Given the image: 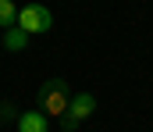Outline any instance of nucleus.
Masks as SVG:
<instances>
[{
    "instance_id": "nucleus-1",
    "label": "nucleus",
    "mask_w": 153,
    "mask_h": 132,
    "mask_svg": "<svg viewBox=\"0 0 153 132\" xmlns=\"http://www.w3.org/2000/svg\"><path fill=\"white\" fill-rule=\"evenodd\" d=\"M39 100H43V111L53 114V118H64V114H68V104H71L68 86H64L61 79H57V82H46V86L39 89Z\"/></svg>"
},
{
    "instance_id": "nucleus-4",
    "label": "nucleus",
    "mask_w": 153,
    "mask_h": 132,
    "mask_svg": "<svg viewBox=\"0 0 153 132\" xmlns=\"http://www.w3.org/2000/svg\"><path fill=\"white\" fill-rule=\"evenodd\" d=\"M18 132H50L46 114H43V111H25V114L18 118Z\"/></svg>"
},
{
    "instance_id": "nucleus-3",
    "label": "nucleus",
    "mask_w": 153,
    "mask_h": 132,
    "mask_svg": "<svg viewBox=\"0 0 153 132\" xmlns=\"http://www.w3.org/2000/svg\"><path fill=\"white\" fill-rule=\"evenodd\" d=\"M93 111H96V96H93V93H78V96H71L68 114H64V129H78Z\"/></svg>"
},
{
    "instance_id": "nucleus-2",
    "label": "nucleus",
    "mask_w": 153,
    "mask_h": 132,
    "mask_svg": "<svg viewBox=\"0 0 153 132\" xmlns=\"http://www.w3.org/2000/svg\"><path fill=\"white\" fill-rule=\"evenodd\" d=\"M50 25H53V14H50V7H43V4H29V7H22L18 11V29L22 32H50Z\"/></svg>"
},
{
    "instance_id": "nucleus-6",
    "label": "nucleus",
    "mask_w": 153,
    "mask_h": 132,
    "mask_svg": "<svg viewBox=\"0 0 153 132\" xmlns=\"http://www.w3.org/2000/svg\"><path fill=\"white\" fill-rule=\"evenodd\" d=\"M25 40H29V32L11 29V32H7V50H22V46H25Z\"/></svg>"
},
{
    "instance_id": "nucleus-5",
    "label": "nucleus",
    "mask_w": 153,
    "mask_h": 132,
    "mask_svg": "<svg viewBox=\"0 0 153 132\" xmlns=\"http://www.w3.org/2000/svg\"><path fill=\"white\" fill-rule=\"evenodd\" d=\"M11 22H18V7L11 0H0V25H11Z\"/></svg>"
}]
</instances>
